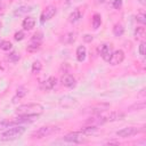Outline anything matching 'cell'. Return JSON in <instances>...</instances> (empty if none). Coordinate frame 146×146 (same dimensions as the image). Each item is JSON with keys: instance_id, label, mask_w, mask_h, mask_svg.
Listing matches in <instances>:
<instances>
[{"instance_id": "obj_1", "label": "cell", "mask_w": 146, "mask_h": 146, "mask_svg": "<svg viewBox=\"0 0 146 146\" xmlns=\"http://www.w3.org/2000/svg\"><path fill=\"white\" fill-rule=\"evenodd\" d=\"M43 112V106L38 103H30L19 105L16 108L17 115H40Z\"/></svg>"}, {"instance_id": "obj_2", "label": "cell", "mask_w": 146, "mask_h": 146, "mask_svg": "<svg viewBox=\"0 0 146 146\" xmlns=\"http://www.w3.org/2000/svg\"><path fill=\"white\" fill-rule=\"evenodd\" d=\"M24 132H25V128L24 127H22V125H13L8 130L3 131L0 135V140H5V141L14 140V139H17V138L22 137Z\"/></svg>"}, {"instance_id": "obj_3", "label": "cell", "mask_w": 146, "mask_h": 146, "mask_svg": "<svg viewBox=\"0 0 146 146\" xmlns=\"http://www.w3.org/2000/svg\"><path fill=\"white\" fill-rule=\"evenodd\" d=\"M42 39H43L42 32H40V31L35 32V33L32 35V38H31V40H30V42H29V44H27V47H26V50H27L29 52H35V51H38V50L40 49Z\"/></svg>"}, {"instance_id": "obj_4", "label": "cell", "mask_w": 146, "mask_h": 146, "mask_svg": "<svg viewBox=\"0 0 146 146\" xmlns=\"http://www.w3.org/2000/svg\"><path fill=\"white\" fill-rule=\"evenodd\" d=\"M58 131V128L57 127H52V125H43L41 128H39L36 131H34L32 133V138H43V137H47V136H50L51 133Z\"/></svg>"}, {"instance_id": "obj_5", "label": "cell", "mask_w": 146, "mask_h": 146, "mask_svg": "<svg viewBox=\"0 0 146 146\" xmlns=\"http://www.w3.org/2000/svg\"><path fill=\"white\" fill-rule=\"evenodd\" d=\"M57 13V8L55 6H48L44 8V10L41 13V16H40V22L41 23H44L46 21H49Z\"/></svg>"}, {"instance_id": "obj_6", "label": "cell", "mask_w": 146, "mask_h": 146, "mask_svg": "<svg viewBox=\"0 0 146 146\" xmlns=\"http://www.w3.org/2000/svg\"><path fill=\"white\" fill-rule=\"evenodd\" d=\"M123 59H124V51L121 50V49H119V50H115V51L112 52L111 58L108 59V63H110L111 65L115 66V65L121 64V63L123 62Z\"/></svg>"}, {"instance_id": "obj_7", "label": "cell", "mask_w": 146, "mask_h": 146, "mask_svg": "<svg viewBox=\"0 0 146 146\" xmlns=\"http://www.w3.org/2000/svg\"><path fill=\"white\" fill-rule=\"evenodd\" d=\"M65 141H68V143H75V144H80V143H83L86 141L83 135L79 131H75V132H71L68 135H66L64 138H63Z\"/></svg>"}, {"instance_id": "obj_8", "label": "cell", "mask_w": 146, "mask_h": 146, "mask_svg": "<svg viewBox=\"0 0 146 146\" xmlns=\"http://www.w3.org/2000/svg\"><path fill=\"white\" fill-rule=\"evenodd\" d=\"M139 132V129H137L136 127H127V128H122L121 130L116 131V136L122 137V138H127V137H131L133 135H137Z\"/></svg>"}, {"instance_id": "obj_9", "label": "cell", "mask_w": 146, "mask_h": 146, "mask_svg": "<svg viewBox=\"0 0 146 146\" xmlns=\"http://www.w3.org/2000/svg\"><path fill=\"white\" fill-rule=\"evenodd\" d=\"M78 104V100L71 96H64L62 98H59V105L64 108H71L73 106H75Z\"/></svg>"}, {"instance_id": "obj_10", "label": "cell", "mask_w": 146, "mask_h": 146, "mask_svg": "<svg viewBox=\"0 0 146 146\" xmlns=\"http://www.w3.org/2000/svg\"><path fill=\"white\" fill-rule=\"evenodd\" d=\"M99 51H100V56L104 60L108 62V59L111 58V55H112V46L108 44V43H103L99 48Z\"/></svg>"}, {"instance_id": "obj_11", "label": "cell", "mask_w": 146, "mask_h": 146, "mask_svg": "<svg viewBox=\"0 0 146 146\" xmlns=\"http://www.w3.org/2000/svg\"><path fill=\"white\" fill-rule=\"evenodd\" d=\"M56 84H57V79H56L55 76H50V78H48L46 81H43L40 87H41L42 90L49 91V90L54 89V88L56 87Z\"/></svg>"}, {"instance_id": "obj_12", "label": "cell", "mask_w": 146, "mask_h": 146, "mask_svg": "<svg viewBox=\"0 0 146 146\" xmlns=\"http://www.w3.org/2000/svg\"><path fill=\"white\" fill-rule=\"evenodd\" d=\"M124 117V113L122 112H111L110 114L107 115H102V119L105 122H108V121H116V120H121Z\"/></svg>"}, {"instance_id": "obj_13", "label": "cell", "mask_w": 146, "mask_h": 146, "mask_svg": "<svg viewBox=\"0 0 146 146\" xmlns=\"http://www.w3.org/2000/svg\"><path fill=\"white\" fill-rule=\"evenodd\" d=\"M60 82L64 87H67V88H73L75 86V79L71 74H64L60 79Z\"/></svg>"}, {"instance_id": "obj_14", "label": "cell", "mask_w": 146, "mask_h": 146, "mask_svg": "<svg viewBox=\"0 0 146 146\" xmlns=\"http://www.w3.org/2000/svg\"><path fill=\"white\" fill-rule=\"evenodd\" d=\"M34 25H35V19H34L33 17H31V16L25 17V18H24V21H23V23H22L23 29H24V30H26V31L32 30V29L34 27Z\"/></svg>"}, {"instance_id": "obj_15", "label": "cell", "mask_w": 146, "mask_h": 146, "mask_svg": "<svg viewBox=\"0 0 146 146\" xmlns=\"http://www.w3.org/2000/svg\"><path fill=\"white\" fill-rule=\"evenodd\" d=\"M81 17H82L81 9H80V8H76V9H74V10L70 14V16H68V21H70L71 23H75V22H78Z\"/></svg>"}, {"instance_id": "obj_16", "label": "cell", "mask_w": 146, "mask_h": 146, "mask_svg": "<svg viewBox=\"0 0 146 146\" xmlns=\"http://www.w3.org/2000/svg\"><path fill=\"white\" fill-rule=\"evenodd\" d=\"M87 56V49L84 46H79L76 48V59L79 62H83Z\"/></svg>"}, {"instance_id": "obj_17", "label": "cell", "mask_w": 146, "mask_h": 146, "mask_svg": "<svg viewBox=\"0 0 146 146\" xmlns=\"http://www.w3.org/2000/svg\"><path fill=\"white\" fill-rule=\"evenodd\" d=\"M98 130V125H92V124H90V125H87V127H83V128H81L80 130H79V132H81L82 135H91V133H94V132H96Z\"/></svg>"}, {"instance_id": "obj_18", "label": "cell", "mask_w": 146, "mask_h": 146, "mask_svg": "<svg viewBox=\"0 0 146 146\" xmlns=\"http://www.w3.org/2000/svg\"><path fill=\"white\" fill-rule=\"evenodd\" d=\"M30 11H31V7H30V6H21V7H18V8L15 10L14 15H15V16H23V15L30 13Z\"/></svg>"}, {"instance_id": "obj_19", "label": "cell", "mask_w": 146, "mask_h": 146, "mask_svg": "<svg viewBox=\"0 0 146 146\" xmlns=\"http://www.w3.org/2000/svg\"><path fill=\"white\" fill-rule=\"evenodd\" d=\"M91 23H92V27L95 30H97L100 25H102V16L99 14H95L92 16V19H91Z\"/></svg>"}, {"instance_id": "obj_20", "label": "cell", "mask_w": 146, "mask_h": 146, "mask_svg": "<svg viewBox=\"0 0 146 146\" xmlns=\"http://www.w3.org/2000/svg\"><path fill=\"white\" fill-rule=\"evenodd\" d=\"M123 33H124V27L122 26V24L116 23V24L113 26V34H114L115 36H121Z\"/></svg>"}, {"instance_id": "obj_21", "label": "cell", "mask_w": 146, "mask_h": 146, "mask_svg": "<svg viewBox=\"0 0 146 146\" xmlns=\"http://www.w3.org/2000/svg\"><path fill=\"white\" fill-rule=\"evenodd\" d=\"M26 94H27V90H26L25 88H23V87H19V88L17 89L16 96L13 98V103H16V99H17V98H18V99H21V98H22V97H24Z\"/></svg>"}, {"instance_id": "obj_22", "label": "cell", "mask_w": 146, "mask_h": 146, "mask_svg": "<svg viewBox=\"0 0 146 146\" xmlns=\"http://www.w3.org/2000/svg\"><path fill=\"white\" fill-rule=\"evenodd\" d=\"M41 68H42V64H41L40 60H35V62H33V64H32V68H31V71H32L33 74H38V73H40Z\"/></svg>"}, {"instance_id": "obj_23", "label": "cell", "mask_w": 146, "mask_h": 146, "mask_svg": "<svg viewBox=\"0 0 146 146\" xmlns=\"http://www.w3.org/2000/svg\"><path fill=\"white\" fill-rule=\"evenodd\" d=\"M135 36H136V39H143L145 36V27L144 26H138L135 30Z\"/></svg>"}, {"instance_id": "obj_24", "label": "cell", "mask_w": 146, "mask_h": 146, "mask_svg": "<svg viewBox=\"0 0 146 146\" xmlns=\"http://www.w3.org/2000/svg\"><path fill=\"white\" fill-rule=\"evenodd\" d=\"M75 35L76 34L73 33V32L65 34L64 35V39H63V42H65V43H72V42H74L75 41Z\"/></svg>"}, {"instance_id": "obj_25", "label": "cell", "mask_w": 146, "mask_h": 146, "mask_svg": "<svg viewBox=\"0 0 146 146\" xmlns=\"http://www.w3.org/2000/svg\"><path fill=\"white\" fill-rule=\"evenodd\" d=\"M19 58H21V56H19V54H17L16 51H13V52L8 54V56H7V60H9V62H11V63H15V62L19 60Z\"/></svg>"}, {"instance_id": "obj_26", "label": "cell", "mask_w": 146, "mask_h": 146, "mask_svg": "<svg viewBox=\"0 0 146 146\" xmlns=\"http://www.w3.org/2000/svg\"><path fill=\"white\" fill-rule=\"evenodd\" d=\"M0 48H1L2 50H5V51H8V50H10V49L13 48V44H11L10 41L3 40V41L0 42Z\"/></svg>"}, {"instance_id": "obj_27", "label": "cell", "mask_w": 146, "mask_h": 146, "mask_svg": "<svg viewBox=\"0 0 146 146\" xmlns=\"http://www.w3.org/2000/svg\"><path fill=\"white\" fill-rule=\"evenodd\" d=\"M136 21H137L138 23H140V24H145V23H146V16H145V14H144V13H139V14H137V16H136Z\"/></svg>"}, {"instance_id": "obj_28", "label": "cell", "mask_w": 146, "mask_h": 146, "mask_svg": "<svg viewBox=\"0 0 146 146\" xmlns=\"http://www.w3.org/2000/svg\"><path fill=\"white\" fill-rule=\"evenodd\" d=\"M24 36H25V33H24L23 31H18V32H16V33L14 34V39H15L16 41H22V40L24 39Z\"/></svg>"}, {"instance_id": "obj_29", "label": "cell", "mask_w": 146, "mask_h": 146, "mask_svg": "<svg viewBox=\"0 0 146 146\" xmlns=\"http://www.w3.org/2000/svg\"><path fill=\"white\" fill-rule=\"evenodd\" d=\"M122 5H123L122 0H113V2H112V6L114 9H120L122 7Z\"/></svg>"}, {"instance_id": "obj_30", "label": "cell", "mask_w": 146, "mask_h": 146, "mask_svg": "<svg viewBox=\"0 0 146 146\" xmlns=\"http://www.w3.org/2000/svg\"><path fill=\"white\" fill-rule=\"evenodd\" d=\"M139 54L141 55V56H145V54H146V43L143 41L141 43H140V46H139Z\"/></svg>"}, {"instance_id": "obj_31", "label": "cell", "mask_w": 146, "mask_h": 146, "mask_svg": "<svg viewBox=\"0 0 146 146\" xmlns=\"http://www.w3.org/2000/svg\"><path fill=\"white\" fill-rule=\"evenodd\" d=\"M83 40H84L86 42H91V41H92V35H90V34H84V35H83Z\"/></svg>"}, {"instance_id": "obj_32", "label": "cell", "mask_w": 146, "mask_h": 146, "mask_svg": "<svg viewBox=\"0 0 146 146\" xmlns=\"http://www.w3.org/2000/svg\"><path fill=\"white\" fill-rule=\"evenodd\" d=\"M139 1H140V3H141V5H145V3H146V1H145V0H139Z\"/></svg>"}, {"instance_id": "obj_33", "label": "cell", "mask_w": 146, "mask_h": 146, "mask_svg": "<svg viewBox=\"0 0 146 146\" xmlns=\"http://www.w3.org/2000/svg\"><path fill=\"white\" fill-rule=\"evenodd\" d=\"M98 1H99V2H104L105 0H98Z\"/></svg>"}, {"instance_id": "obj_34", "label": "cell", "mask_w": 146, "mask_h": 146, "mask_svg": "<svg viewBox=\"0 0 146 146\" xmlns=\"http://www.w3.org/2000/svg\"><path fill=\"white\" fill-rule=\"evenodd\" d=\"M0 26H1V23H0Z\"/></svg>"}]
</instances>
